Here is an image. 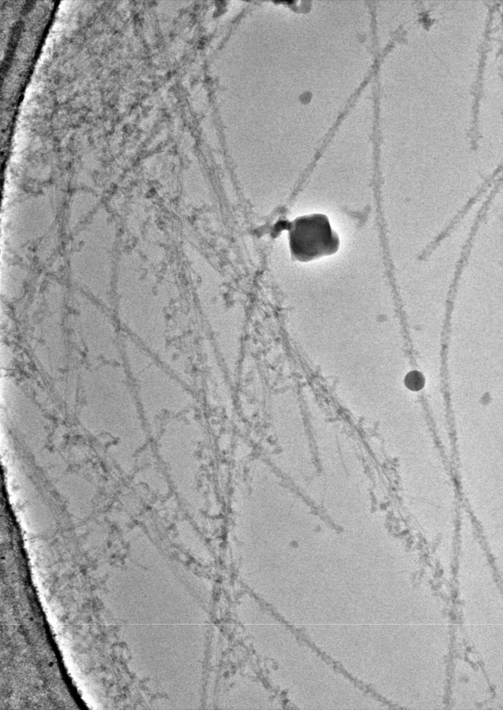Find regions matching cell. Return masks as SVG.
<instances>
[{
    "label": "cell",
    "mask_w": 503,
    "mask_h": 710,
    "mask_svg": "<svg viewBox=\"0 0 503 710\" xmlns=\"http://www.w3.org/2000/svg\"><path fill=\"white\" fill-rule=\"evenodd\" d=\"M292 257L308 262L337 252L340 241L328 218L322 214L299 216L288 224Z\"/></svg>",
    "instance_id": "obj_1"
},
{
    "label": "cell",
    "mask_w": 503,
    "mask_h": 710,
    "mask_svg": "<svg viewBox=\"0 0 503 710\" xmlns=\"http://www.w3.org/2000/svg\"><path fill=\"white\" fill-rule=\"evenodd\" d=\"M502 171V166L500 165L491 175H489L482 184L478 188L476 193L472 196L466 202V204L456 214L453 218L450 220L448 225L430 243H429L423 250L418 257V259L421 261H426L433 252L437 248L441 242L448 237L453 230L455 229L457 225L461 220V219L466 215L471 207L482 198L484 193L488 189V188L493 184V183L497 180V177L499 175Z\"/></svg>",
    "instance_id": "obj_2"
},
{
    "label": "cell",
    "mask_w": 503,
    "mask_h": 710,
    "mask_svg": "<svg viewBox=\"0 0 503 710\" xmlns=\"http://www.w3.org/2000/svg\"><path fill=\"white\" fill-rule=\"evenodd\" d=\"M424 383L425 380L423 374L418 371L409 372L405 379V386L413 391L422 389L424 386Z\"/></svg>",
    "instance_id": "obj_3"
}]
</instances>
